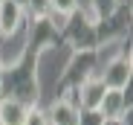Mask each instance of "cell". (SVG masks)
<instances>
[{"instance_id": "1", "label": "cell", "mask_w": 133, "mask_h": 125, "mask_svg": "<svg viewBox=\"0 0 133 125\" xmlns=\"http://www.w3.org/2000/svg\"><path fill=\"white\" fill-rule=\"evenodd\" d=\"M130 76H133V64H130V50L116 52L110 61H104V67L98 73L101 85L107 90H127L130 87Z\"/></svg>"}, {"instance_id": "2", "label": "cell", "mask_w": 133, "mask_h": 125, "mask_svg": "<svg viewBox=\"0 0 133 125\" xmlns=\"http://www.w3.org/2000/svg\"><path fill=\"white\" fill-rule=\"evenodd\" d=\"M104 90H107V87L101 85L98 73H96V76H87L84 81H78V85H75V99H78V108H81V111H98Z\"/></svg>"}, {"instance_id": "3", "label": "cell", "mask_w": 133, "mask_h": 125, "mask_svg": "<svg viewBox=\"0 0 133 125\" xmlns=\"http://www.w3.org/2000/svg\"><path fill=\"white\" fill-rule=\"evenodd\" d=\"M98 111H101L104 122H119V119L130 111V96H127L124 90H104Z\"/></svg>"}, {"instance_id": "4", "label": "cell", "mask_w": 133, "mask_h": 125, "mask_svg": "<svg viewBox=\"0 0 133 125\" xmlns=\"http://www.w3.org/2000/svg\"><path fill=\"white\" fill-rule=\"evenodd\" d=\"M26 26V9L6 0L3 6H0V38H9L15 32H20Z\"/></svg>"}, {"instance_id": "5", "label": "cell", "mask_w": 133, "mask_h": 125, "mask_svg": "<svg viewBox=\"0 0 133 125\" xmlns=\"http://www.w3.org/2000/svg\"><path fill=\"white\" fill-rule=\"evenodd\" d=\"M78 114H81V108L72 105V102L64 99V96H58L52 105L46 108L49 125H78Z\"/></svg>"}, {"instance_id": "6", "label": "cell", "mask_w": 133, "mask_h": 125, "mask_svg": "<svg viewBox=\"0 0 133 125\" xmlns=\"http://www.w3.org/2000/svg\"><path fill=\"white\" fill-rule=\"evenodd\" d=\"M29 105L15 96H0V125H23Z\"/></svg>"}, {"instance_id": "7", "label": "cell", "mask_w": 133, "mask_h": 125, "mask_svg": "<svg viewBox=\"0 0 133 125\" xmlns=\"http://www.w3.org/2000/svg\"><path fill=\"white\" fill-rule=\"evenodd\" d=\"M119 6H122V0H90V15L101 23V20H104V17H110Z\"/></svg>"}, {"instance_id": "8", "label": "cell", "mask_w": 133, "mask_h": 125, "mask_svg": "<svg viewBox=\"0 0 133 125\" xmlns=\"http://www.w3.org/2000/svg\"><path fill=\"white\" fill-rule=\"evenodd\" d=\"M78 0H49V15H58V17H72L78 12Z\"/></svg>"}, {"instance_id": "9", "label": "cell", "mask_w": 133, "mask_h": 125, "mask_svg": "<svg viewBox=\"0 0 133 125\" xmlns=\"http://www.w3.org/2000/svg\"><path fill=\"white\" fill-rule=\"evenodd\" d=\"M23 125H49L46 108H41L38 102H35V105H29V111H26V119H23Z\"/></svg>"}, {"instance_id": "10", "label": "cell", "mask_w": 133, "mask_h": 125, "mask_svg": "<svg viewBox=\"0 0 133 125\" xmlns=\"http://www.w3.org/2000/svg\"><path fill=\"white\" fill-rule=\"evenodd\" d=\"M26 12L32 17H46L49 15V0H26Z\"/></svg>"}, {"instance_id": "11", "label": "cell", "mask_w": 133, "mask_h": 125, "mask_svg": "<svg viewBox=\"0 0 133 125\" xmlns=\"http://www.w3.org/2000/svg\"><path fill=\"white\" fill-rule=\"evenodd\" d=\"M78 125H107L101 111H81L78 114Z\"/></svg>"}, {"instance_id": "12", "label": "cell", "mask_w": 133, "mask_h": 125, "mask_svg": "<svg viewBox=\"0 0 133 125\" xmlns=\"http://www.w3.org/2000/svg\"><path fill=\"white\" fill-rule=\"evenodd\" d=\"M3 73H6V67H3V61H0V93H3Z\"/></svg>"}, {"instance_id": "13", "label": "cell", "mask_w": 133, "mask_h": 125, "mask_svg": "<svg viewBox=\"0 0 133 125\" xmlns=\"http://www.w3.org/2000/svg\"><path fill=\"white\" fill-rule=\"evenodd\" d=\"M3 3H6V0H0V6H3Z\"/></svg>"}]
</instances>
